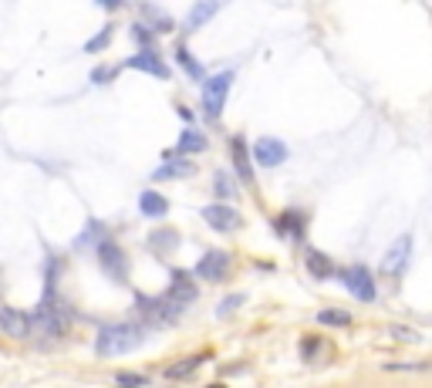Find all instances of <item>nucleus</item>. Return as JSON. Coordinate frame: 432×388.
Returning <instances> with one entry per match:
<instances>
[{
    "label": "nucleus",
    "instance_id": "11",
    "mask_svg": "<svg viewBox=\"0 0 432 388\" xmlns=\"http://www.w3.org/2000/svg\"><path fill=\"white\" fill-rule=\"evenodd\" d=\"M230 149H233V166H236L243 186H254V166H250V149H247V142H243V139H233Z\"/></svg>",
    "mask_w": 432,
    "mask_h": 388
},
{
    "label": "nucleus",
    "instance_id": "16",
    "mask_svg": "<svg viewBox=\"0 0 432 388\" xmlns=\"http://www.w3.org/2000/svg\"><path fill=\"white\" fill-rule=\"evenodd\" d=\"M139 206L146 216H166V209H169V200L162 196V193H153V189H146L142 196H139Z\"/></svg>",
    "mask_w": 432,
    "mask_h": 388
},
{
    "label": "nucleus",
    "instance_id": "13",
    "mask_svg": "<svg viewBox=\"0 0 432 388\" xmlns=\"http://www.w3.org/2000/svg\"><path fill=\"white\" fill-rule=\"evenodd\" d=\"M166 159H169V162L155 173V179H186V176H193V173H196V166H193V162H182L179 155L169 152Z\"/></svg>",
    "mask_w": 432,
    "mask_h": 388
},
{
    "label": "nucleus",
    "instance_id": "28",
    "mask_svg": "<svg viewBox=\"0 0 432 388\" xmlns=\"http://www.w3.org/2000/svg\"><path fill=\"white\" fill-rule=\"evenodd\" d=\"M392 335L402 337V341H419V335H415L412 328H392Z\"/></svg>",
    "mask_w": 432,
    "mask_h": 388
},
{
    "label": "nucleus",
    "instance_id": "5",
    "mask_svg": "<svg viewBox=\"0 0 432 388\" xmlns=\"http://www.w3.org/2000/svg\"><path fill=\"white\" fill-rule=\"evenodd\" d=\"M227 274H230V254L227 250H209V254H203V260L196 263V277H203L209 284L227 281Z\"/></svg>",
    "mask_w": 432,
    "mask_h": 388
},
{
    "label": "nucleus",
    "instance_id": "27",
    "mask_svg": "<svg viewBox=\"0 0 432 388\" xmlns=\"http://www.w3.org/2000/svg\"><path fill=\"white\" fill-rule=\"evenodd\" d=\"M115 78V68H98V71H92V81H112Z\"/></svg>",
    "mask_w": 432,
    "mask_h": 388
},
{
    "label": "nucleus",
    "instance_id": "9",
    "mask_svg": "<svg viewBox=\"0 0 432 388\" xmlns=\"http://www.w3.org/2000/svg\"><path fill=\"white\" fill-rule=\"evenodd\" d=\"M0 331L7 337H27L31 335V314L14 308H0Z\"/></svg>",
    "mask_w": 432,
    "mask_h": 388
},
{
    "label": "nucleus",
    "instance_id": "18",
    "mask_svg": "<svg viewBox=\"0 0 432 388\" xmlns=\"http://www.w3.org/2000/svg\"><path fill=\"white\" fill-rule=\"evenodd\" d=\"M277 230H280V236H287V240H301V216H297V209H287L284 216L277 220Z\"/></svg>",
    "mask_w": 432,
    "mask_h": 388
},
{
    "label": "nucleus",
    "instance_id": "25",
    "mask_svg": "<svg viewBox=\"0 0 432 388\" xmlns=\"http://www.w3.org/2000/svg\"><path fill=\"white\" fill-rule=\"evenodd\" d=\"M213 186H216V193H220V196H233V193H236V189L230 186V176H227V173H216Z\"/></svg>",
    "mask_w": 432,
    "mask_h": 388
},
{
    "label": "nucleus",
    "instance_id": "23",
    "mask_svg": "<svg viewBox=\"0 0 432 388\" xmlns=\"http://www.w3.org/2000/svg\"><path fill=\"white\" fill-rule=\"evenodd\" d=\"M132 37H135L142 48H153V30L146 24H132Z\"/></svg>",
    "mask_w": 432,
    "mask_h": 388
},
{
    "label": "nucleus",
    "instance_id": "2",
    "mask_svg": "<svg viewBox=\"0 0 432 388\" xmlns=\"http://www.w3.org/2000/svg\"><path fill=\"white\" fill-rule=\"evenodd\" d=\"M230 85H233V71H220L216 78H209V81L203 85V112H206V118H209V122L223 115Z\"/></svg>",
    "mask_w": 432,
    "mask_h": 388
},
{
    "label": "nucleus",
    "instance_id": "20",
    "mask_svg": "<svg viewBox=\"0 0 432 388\" xmlns=\"http://www.w3.org/2000/svg\"><path fill=\"white\" fill-rule=\"evenodd\" d=\"M203 362H206V355H193V358H186V362H176L166 375H169V378H186V375H193Z\"/></svg>",
    "mask_w": 432,
    "mask_h": 388
},
{
    "label": "nucleus",
    "instance_id": "1",
    "mask_svg": "<svg viewBox=\"0 0 432 388\" xmlns=\"http://www.w3.org/2000/svg\"><path fill=\"white\" fill-rule=\"evenodd\" d=\"M139 344H142V328H135V324H112V328L98 331L95 351L102 358H112V355H126V351L139 348Z\"/></svg>",
    "mask_w": 432,
    "mask_h": 388
},
{
    "label": "nucleus",
    "instance_id": "8",
    "mask_svg": "<svg viewBox=\"0 0 432 388\" xmlns=\"http://www.w3.org/2000/svg\"><path fill=\"white\" fill-rule=\"evenodd\" d=\"M254 159L260 162V166L274 169V166H280V162L287 159V146H284L280 139H257V146H254Z\"/></svg>",
    "mask_w": 432,
    "mask_h": 388
},
{
    "label": "nucleus",
    "instance_id": "17",
    "mask_svg": "<svg viewBox=\"0 0 432 388\" xmlns=\"http://www.w3.org/2000/svg\"><path fill=\"white\" fill-rule=\"evenodd\" d=\"M206 149V135L203 132H196V129H186L182 135H179V146H176V152L179 155H189V152H203Z\"/></svg>",
    "mask_w": 432,
    "mask_h": 388
},
{
    "label": "nucleus",
    "instance_id": "21",
    "mask_svg": "<svg viewBox=\"0 0 432 388\" xmlns=\"http://www.w3.org/2000/svg\"><path fill=\"white\" fill-rule=\"evenodd\" d=\"M176 61L182 64V68H186V71H189V78H196V81L203 78V64H200L193 54L186 51V48H176Z\"/></svg>",
    "mask_w": 432,
    "mask_h": 388
},
{
    "label": "nucleus",
    "instance_id": "31",
    "mask_svg": "<svg viewBox=\"0 0 432 388\" xmlns=\"http://www.w3.org/2000/svg\"><path fill=\"white\" fill-rule=\"evenodd\" d=\"M209 388H223V385H209Z\"/></svg>",
    "mask_w": 432,
    "mask_h": 388
},
{
    "label": "nucleus",
    "instance_id": "15",
    "mask_svg": "<svg viewBox=\"0 0 432 388\" xmlns=\"http://www.w3.org/2000/svg\"><path fill=\"white\" fill-rule=\"evenodd\" d=\"M216 10H220V3H216V0H200V3L189 10V21H186L189 30H200L209 17H216Z\"/></svg>",
    "mask_w": 432,
    "mask_h": 388
},
{
    "label": "nucleus",
    "instance_id": "7",
    "mask_svg": "<svg viewBox=\"0 0 432 388\" xmlns=\"http://www.w3.org/2000/svg\"><path fill=\"white\" fill-rule=\"evenodd\" d=\"M408 257H412V236L402 233V236L388 247V254H385V260H381V270H385V274H402Z\"/></svg>",
    "mask_w": 432,
    "mask_h": 388
},
{
    "label": "nucleus",
    "instance_id": "14",
    "mask_svg": "<svg viewBox=\"0 0 432 388\" xmlns=\"http://www.w3.org/2000/svg\"><path fill=\"white\" fill-rule=\"evenodd\" d=\"M304 263H307V270H311V277H318V281H325V277H334V274H338L334 263H331V257H325L321 250H307Z\"/></svg>",
    "mask_w": 432,
    "mask_h": 388
},
{
    "label": "nucleus",
    "instance_id": "24",
    "mask_svg": "<svg viewBox=\"0 0 432 388\" xmlns=\"http://www.w3.org/2000/svg\"><path fill=\"white\" fill-rule=\"evenodd\" d=\"M432 364H426V362H406V364H388L385 371H429Z\"/></svg>",
    "mask_w": 432,
    "mask_h": 388
},
{
    "label": "nucleus",
    "instance_id": "22",
    "mask_svg": "<svg viewBox=\"0 0 432 388\" xmlns=\"http://www.w3.org/2000/svg\"><path fill=\"white\" fill-rule=\"evenodd\" d=\"M108 41H112V27H102V30H98V34H95L88 44H85V51H88V54L105 51V44H108Z\"/></svg>",
    "mask_w": 432,
    "mask_h": 388
},
{
    "label": "nucleus",
    "instance_id": "30",
    "mask_svg": "<svg viewBox=\"0 0 432 388\" xmlns=\"http://www.w3.org/2000/svg\"><path fill=\"white\" fill-rule=\"evenodd\" d=\"M98 3H102L105 10H115V7H122V3H126V0H98Z\"/></svg>",
    "mask_w": 432,
    "mask_h": 388
},
{
    "label": "nucleus",
    "instance_id": "29",
    "mask_svg": "<svg viewBox=\"0 0 432 388\" xmlns=\"http://www.w3.org/2000/svg\"><path fill=\"white\" fill-rule=\"evenodd\" d=\"M240 304H243V297L236 294V297H230V301H223V304H220V314H230V310L240 308Z\"/></svg>",
    "mask_w": 432,
    "mask_h": 388
},
{
    "label": "nucleus",
    "instance_id": "19",
    "mask_svg": "<svg viewBox=\"0 0 432 388\" xmlns=\"http://www.w3.org/2000/svg\"><path fill=\"white\" fill-rule=\"evenodd\" d=\"M318 321L328 324V328H352V314H348V310H338V308H325L318 314Z\"/></svg>",
    "mask_w": 432,
    "mask_h": 388
},
{
    "label": "nucleus",
    "instance_id": "3",
    "mask_svg": "<svg viewBox=\"0 0 432 388\" xmlns=\"http://www.w3.org/2000/svg\"><path fill=\"white\" fill-rule=\"evenodd\" d=\"M203 220L216 233H233L243 227V216L233 206H227V203H209V206H203Z\"/></svg>",
    "mask_w": 432,
    "mask_h": 388
},
{
    "label": "nucleus",
    "instance_id": "10",
    "mask_svg": "<svg viewBox=\"0 0 432 388\" xmlns=\"http://www.w3.org/2000/svg\"><path fill=\"white\" fill-rule=\"evenodd\" d=\"M126 68H135V71H146V75L162 78V81L169 78V68H166V64H162V61L155 58V51H153V48H142L139 54H132V58L126 61Z\"/></svg>",
    "mask_w": 432,
    "mask_h": 388
},
{
    "label": "nucleus",
    "instance_id": "4",
    "mask_svg": "<svg viewBox=\"0 0 432 388\" xmlns=\"http://www.w3.org/2000/svg\"><path fill=\"white\" fill-rule=\"evenodd\" d=\"M341 281H345V287H348V294H355L358 301H375V277H372V270L368 267H352V270H345L341 274Z\"/></svg>",
    "mask_w": 432,
    "mask_h": 388
},
{
    "label": "nucleus",
    "instance_id": "12",
    "mask_svg": "<svg viewBox=\"0 0 432 388\" xmlns=\"http://www.w3.org/2000/svg\"><path fill=\"white\" fill-rule=\"evenodd\" d=\"M166 297H169V301H176V304H182V308H186V304H189V301L196 297V284L189 281V274H182V270H176V274H173V287H169V294H166Z\"/></svg>",
    "mask_w": 432,
    "mask_h": 388
},
{
    "label": "nucleus",
    "instance_id": "6",
    "mask_svg": "<svg viewBox=\"0 0 432 388\" xmlns=\"http://www.w3.org/2000/svg\"><path fill=\"white\" fill-rule=\"evenodd\" d=\"M98 260H102V267H105V274H108V277H115V281H126L128 260H126V254H122V247H119V243L102 240V243H98Z\"/></svg>",
    "mask_w": 432,
    "mask_h": 388
},
{
    "label": "nucleus",
    "instance_id": "26",
    "mask_svg": "<svg viewBox=\"0 0 432 388\" xmlns=\"http://www.w3.org/2000/svg\"><path fill=\"white\" fill-rule=\"evenodd\" d=\"M115 382H119V388H142L146 385V375H119Z\"/></svg>",
    "mask_w": 432,
    "mask_h": 388
}]
</instances>
